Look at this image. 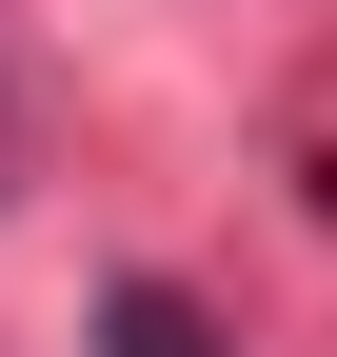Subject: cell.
I'll return each instance as SVG.
<instances>
[{
	"mask_svg": "<svg viewBox=\"0 0 337 357\" xmlns=\"http://www.w3.org/2000/svg\"><path fill=\"white\" fill-rule=\"evenodd\" d=\"M100 357H238V337L198 318L179 278H119V298H100Z\"/></svg>",
	"mask_w": 337,
	"mask_h": 357,
	"instance_id": "cell-1",
	"label": "cell"
}]
</instances>
